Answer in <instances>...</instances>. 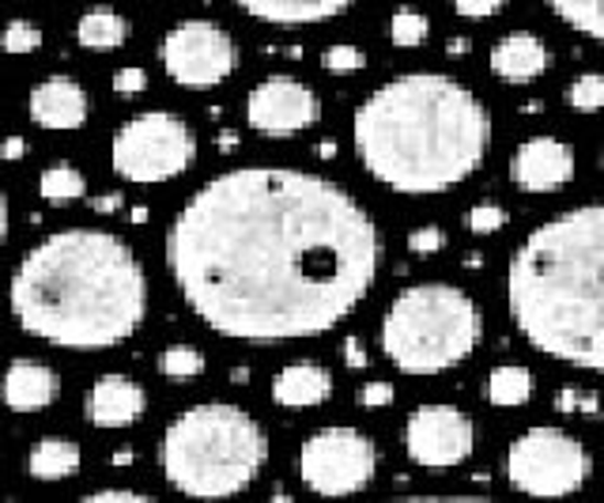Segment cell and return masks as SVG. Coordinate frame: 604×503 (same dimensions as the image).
I'll list each match as a JSON object with an SVG mask.
<instances>
[{"label": "cell", "instance_id": "7a4b0ae2", "mask_svg": "<svg viewBox=\"0 0 604 503\" xmlns=\"http://www.w3.org/2000/svg\"><path fill=\"white\" fill-rule=\"evenodd\" d=\"M8 303L31 338L73 352H103L140 330L148 277L126 238L73 227L42 238L20 261Z\"/></svg>", "mask_w": 604, "mask_h": 503}, {"label": "cell", "instance_id": "6da1fadb", "mask_svg": "<svg viewBox=\"0 0 604 503\" xmlns=\"http://www.w3.org/2000/svg\"><path fill=\"white\" fill-rule=\"evenodd\" d=\"M375 216L322 174L238 167L204 182L166 227V269L219 338H322L378 277Z\"/></svg>", "mask_w": 604, "mask_h": 503}, {"label": "cell", "instance_id": "7402d4cb", "mask_svg": "<svg viewBox=\"0 0 604 503\" xmlns=\"http://www.w3.org/2000/svg\"><path fill=\"white\" fill-rule=\"evenodd\" d=\"M484 397L499 409H518L532 397V375L529 367H518V364H503L492 371V378L484 383Z\"/></svg>", "mask_w": 604, "mask_h": 503}, {"label": "cell", "instance_id": "836d02e7", "mask_svg": "<svg viewBox=\"0 0 604 503\" xmlns=\"http://www.w3.org/2000/svg\"><path fill=\"white\" fill-rule=\"evenodd\" d=\"M559 413H597V394H579V390H563L556 397Z\"/></svg>", "mask_w": 604, "mask_h": 503}, {"label": "cell", "instance_id": "d6a6232c", "mask_svg": "<svg viewBox=\"0 0 604 503\" xmlns=\"http://www.w3.org/2000/svg\"><path fill=\"white\" fill-rule=\"evenodd\" d=\"M359 405L363 409H386V405H393V383H367L359 390Z\"/></svg>", "mask_w": 604, "mask_h": 503}, {"label": "cell", "instance_id": "ab89813d", "mask_svg": "<svg viewBox=\"0 0 604 503\" xmlns=\"http://www.w3.org/2000/svg\"><path fill=\"white\" fill-rule=\"evenodd\" d=\"M8 224H12V208H8V193L0 190V246L8 243Z\"/></svg>", "mask_w": 604, "mask_h": 503}, {"label": "cell", "instance_id": "5b68a950", "mask_svg": "<svg viewBox=\"0 0 604 503\" xmlns=\"http://www.w3.org/2000/svg\"><path fill=\"white\" fill-rule=\"evenodd\" d=\"M269 439L250 413L227 402L193 405L163 436L159 462L182 496L227 500L261 477Z\"/></svg>", "mask_w": 604, "mask_h": 503}, {"label": "cell", "instance_id": "44dd1931", "mask_svg": "<svg viewBox=\"0 0 604 503\" xmlns=\"http://www.w3.org/2000/svg\"><path fill=\"white\" fill-rule=\"evenodd\" d=\"M26 473L34 481H68L79 473V447L73 439H39L26 454Z\"/></svg>", "mask_w": 604, "mask_h": 503}, {"label": "cell", "instance_id": "ba28073f", "mask_svg": "<svg viewBox=\"0 0 604 503\" xmlns=\"http://www.w3.org/2000/svg\"><path fill=\"white\" fill-rule=\"evenodd\" d=\"M593 477V454L559 428H529L506 450V481L526 496L559 500Z\"/></svg>", "mask_w": 604, "mask_h": 503}, {"label": "cell", "instance_id": "8992f818", "mask_svg": "<svg viewBox=\"0 0 604 503\" xmlns=\"http://www.w3.org/2000/svg\"><path fill=\"white\" fill-rule=\"evenodd\" d=\"M473 296L453 285H412L389 303L381 322V352L405 375H439L473 356L479 344Z\"/></svg>", "mask_w": 604, "mask_h": 503}, {"label": "cell", "instance_id": "277c9868", "mask_svg": "<svg viewBox=\"0 0 604 503\" xmlns=\"http://www.w3.org/2000/svg\"><path fill=\"white\" fill-rule=\"evenodd\" d=\"M506 307L537 352L604 371V205L563 212L514 250Z\"/></svg>", "mask_w": 604, "mask_h": 503}, {"label": "cell", "instance_id": "4dcf8cb0", "mask_svg": "<svg viewBox=\"0 0 604 503\" xmlns=\"http://www.w3.org/2000/svg\"><path fill=\"white\" fill-rule=\"evenodd\" d=\"M442 246H446V232H442V227H434V224H428V227H420V232L408 235V250H412V254H439Z\"/></svg>", "mask_w": 604, "mask_h": 503}, {"label": "cell", "instance_id": "603a6c76", "mask_svg": "<svg viewBox=\"0 0 604 503\" xmlns=\"http://www.w3.org/2000/svg\"><path fill=\"white\" fill-rule=\"evenodd\" d=\"M39 193H42V201L46 205H73V201H79L87 193V179L76 171L73 163H53L42 171V179H39Z\"/></svg>", "mask_w": 604, "mask_h": 503}, {"label": "cell", "instance_id": "d590c367", "mask_svg": "<svg viewBox=\"0 0 604 503\" xmlns=\"http://www.w3.org/2000/svg\"><path fill=\"white\" fill-rule=\"evenodd\" d=\"M87 503H148L151 496H140V492L132 489H103L95 492V496H84Z\"/></svg>", "mask_w": 604, "mask_h": 503}, {"label": "cell", "instance_id": "e0dca14e", "mask_svg": "<svg viewBox=\"0 0 604 503\" xmlns=\"http://www.w3.org/2000/svg\"><path fill=\"white\" fill-rule=\"evenodd\" d=\"M548 46L529 31H514L495 42L492 50V73L506 79V84H532L544 76L548 68Z\"/></svg>", "mask_w": 604, "mask_h": 503}, {"label": "cell", "instance_id": "484cf974", "mask_svg": "<svg viewBox=\"0 0 604 503\" xmlns=\"http://www.w3.org/2000/svg\"><path fill=\"white\" fill-rule=\"evenodd\" d=\"M428 31H431L428 15L416 12V8H397L393 20H389V39H393V46H405V50L420 46V42L428 39Z\"/></svg>", "mask_w": 604, "mask_h": 503}, {"label": "cell", "instance_id": "60d3db41", "mask_svg": "<svg viewBox=\"0 0 604 503\" xmlns=\"http://www.w3.org/2000/svg\"><path fill=\"white\" fill-rule=\"evenodd\" d=\"M450 53H468V39H450Z\"/></svg>", "mask_w": 604, "mask_h": 503}, {"label": "cell", "instance_id": "ee69618b", "mask_svg": "<svg viewBox=\"0 0 604 503\" xmlns=\"http://www.w3.org/2000/svg\"><path fill=\"white\" fill-rule=\"evenodd\" d=\"M155 4H163V0H155Z\"/></svg>", "mask_w": 604, "mask_h": 503}, {"label": "cell", "instance_id": "8d00e7d4", "mask_svg": "<svg viewBox=\"0 0 604 503\" xmlns=\"http://www.w3.org/2000/svg\"><path fill=\"white\" fill-rule=\"evenodd\" d=\"M23 156H26V140L20 137V132L0 140V159H4V163H15V159H23Z\"/></svg>", "mask_w": 604, "mask_h": 503}, {"label": "cell", "instance_id": "8fae6325", "mask_svg": "<svg viewBox=\"0 0 604 503\" xmlns=\"http://www.w3.org/2000/svg\"><path fill=\"white\" fill-rule=\"evenodd\" d=\"M476 447L473 420L453 405H423L405 424V450L416 465L446 473L461 465Z\"/></svg>", "mask_w": 604, "mask_h": 503}, {"label": "cell", "instance_id": "cb8c5ba5", "mask_svg": "<svg viewBox=\"0 0 604 503\" xmlns=\"http://www.w3.org/2000/svg\"><path fill=\"white\" fill-rule=\"evenodd\" d=\"M544 4L579 34L604 42V0H544Z\"/></svg>", "mask_w": 604, "mask_h": 503}, {"label": "cell", "instance_id": "52a82bcc", "mask_svg": "<svg viewBox=\"0 0 604 503\" xmlns=\"http://www.w3.org/2000/svg\"><path fill=\"white\" fill-rule=\"evenodd\" d=\"M197 159V132L171 110H148L110 140V167L126 182L155 185L185 174Z\"/></svg>", "mask_w": 604, "mask_h": 503}, {"label": "cell", "instance_id": "7bdbcfd3", "mask_svg": "<svg viewBox=\"0 0 604 503\" xmlns=\"http://www.w3.org/2000/svg\"><path fill=\"white\" fill-rule=\"evenodd\" d=\"M230 378H235V383H246V378H250V371H246V367H235V371H230Z\"/></svg>", "mask_w": 604, "mask_h": 503}, {"label": "cell", "instance_id": "5bb4252c", "mask_svg": "<svg viewBox=\"0 0 604 503\" xmlns=\"http://www.w3.org/2000/svg\"><path fill=\"white\" fill-rule=\"evenodd\" d=\"M148 394L129 375H103L84 397V417L95 428H129L144 417Z\"/></svg>", "mask_w": 604, "mask_h": 503}, {"label": "cell", "instance_id": "74e56055", "mask_svg": "<svg viewBox=\"0 0 604 503\" xmlns=\"http://www.w3.org/2000/svg\"><path fill=\"white\" fill-rule=\"evenodd\" d=\"M121 205H126L121 193H99V197H91V208L99 212V216H110V212H118Z\"/></svg>", "mask_w": 604, "mask_h": 503}, {"label": "cell", "instance_id": "9a60e30c", "mask_svg": "<svg viewBox=\"0 0 604 503\" xmlns=\"http://www.w3.org/2000/svg\"><path fill=\"white\" fill-rule=\"evenodd\" d=\"M26 106H31L34 126L53 129V132L79 129L87 121V114H91L87 92L76 84L73 76H50V79H42V84L31 92Z\"/></svg>", "mask_w": 604, "mask_h": 503}, {"label": "cell", "instance_id": "3957f363", "mask_svg": "<svg viewBox=\"0 0 604 503\" xmlns=\"http://www.w3.org/2000/svg\"><path fill=\"white\" fill-rule=\"evenodd\" d=\"M484 103L457 79L408 73L359 103L352 140L363 171L397 193H442L479 171L487 156Z\"/></svg>", "mask_w": 604, "mask_h": 503}, {"label": "cell", "instance_id": "2e32d148", "mask_svg": "<svg viewBox=\"0 0 604 503\" xmlns=\"http://www.w3.org/2000/svg\"><path fill=\"white\" fill-rule=\"evenodd\" d=\"M61 394L57 371L39 360H12L0 383V397L12 413H46Z\"/></svg>", "mask_w": 604, "mask_h": 503}, {"label": "cell", "instance_id": "4fadbf2b", "mask_svg": "<svg viewBox=\"0 0 604 503\" xmlns=\"http://www.w3.org/2000/svg\"><path fill=\"white\" fill-rule=\"evenodd\" d=\"M574 179L571 145L556 137H532L510 159V182L526 193H548Z\"/></svg>", "mask_w": 604, "mask_h": 503}, {"label": "cell", "instance_id": "1f68e13d", "mask_svg": "<svg viewBox=\"0 0 604 503\" xmlns=\"http://www.w3.org/2000/svg\"><path fill=\"white\" fill-rule=\"evenodd\" d=\"M110 84H114V92L118 95H140V92H148V73L144 68H137V65H129V68H118Z\"/></svg>", "mask_w": 604, "mask_h": 503}, {"label": "cell", "instance_id": "b9f144b4", "mask_svg": "<svg viewBox=\"0 0 604 503\" xmlns=\"http://www.w3.org/2000/svg\"><path fill=\"white\" fill-rule=\"evenodd\" d=\"M132 462V450H118V454H114V465H129Z\"/></svg>", "mask_w": 604, "mask_h": 503}, {"label": "cell", "instance_id": "83f0119b", "mask_svg": "<svg viewBox=\"0 0 604 503\" xmlns=\"http://www.w3.org/2000/svg\"><path fill=\"white\" fill-rule=\"evenodd\" d=\"M322 65H325V73H333V76H352V73H363V68H367V53L359 46H348V42H336V46H328L322 53Z\"/></svg>", "mask_w": 604, "mask_h": 503}, {"label": "cell", "instance_id": "e575fe53", "mask_svg": "<svg viewBox=\"0 0 604 503\" xmlns=\"http://www.w3.org/2000/svg\"><path fill=\"white\" fill-rule=\"evenodd\" d=\"M506 0H453V8H457L465 20H487V15H495Z\"/></svg>", "mask_w": 604, "mask_h": 503}, {"label": "cell", "instance_id": "7c38bea8", "mask_svg": "<svg viewBox=\"0 0 604 503\" xmlns=\"http://www.w3.org/2000/svg\"><path fill=\"white\" fill-rule=\"evenodd\" d=\"M246 121L265 137H295L322 121V99L295 76H269L246 99Z\"/></svg>", "mask_w": 604, "mask_h": 503}, {"label": "cell", "instance_id": "ac0fdd59", "mask_svg": "<svg viewBox=\"0 0 604 503\" xmlns=\"http://www.w3.org/2000/svg\"><path fill=\"white\" fill-rule=\"evenodd\" d=\"M242 12H250L261 23L277 26H306V23H325L333 15L348 12L359 0H230Z\"/></svg>", "mask_w": 604, "mask_h": 503}, {"label": "cell", "instance_id": "d4e9b609", "mask_svg": "<svg viewBox=\"0 0 604 503\" xmlns=\"http://www.w3.org/2000/svg\"><path fill=\"white\" fill-rule=\"evenodd\" d=\"M159 367H163L166 383H193L204 371V356L193 344H171V349L159 356Z\"/></svg>", "mask_w": 604, "mask_h": 503}, {"label": "cell", "instance_id": "f35d334b", "mask_svg": "<svg viewBox=\"0 0 604 503\" xmlns=\"http://www.w3.org/2000/svg\"><path fill=\"white\" fill-rule=\"evenodd\" d=\"M344 360H348L352 367H367V352H363V341L359 338L344 341Z\"/></svg>", "mask_w": 604, "mask_h": 503}, {"label": "cell", "instance_id": "30bf717a", "mask_svg": "<svg viewBox=\"0 0 604 503\" xmlns=\"http://www.w3.org/2000/svg\"><path fill=\"white\" fill-rule=\"evenodd\" d=\"M159 57H163L166 76L190 92H208L238 68L235 42L212 20H185L174 31H166Z\"/></svg>", "mask_w": 604, "mask_h": 503}, {"label": "cell", "instance_id": "d6986e66", "mask_svg": "<svg viewBox=\"0 0 604 503\" xmlns=\"http://www.w3.org/2000/svg\"><path fill=\"white\" fill-rule=\"evenodd\" d=\"M328 394H333V375L322 364H310V360L288 364L272 378V397L283 409H314V405L328 402Z\"/></svg>", "mask_w": 604, "mask_h": 503}, {"label": "cell", "instance_id": "9c48e42d", "mask_svg": "<svg viewBox=\"0 0 604 503\" xmlns=\"http://www.w3.org/2000/svg\"><path fill=\"white\" fill-rule=\"evenodd\" d=\"M378 473V450L355 428H322L299 450V477L317 496H355Z\"/></svg>", "mask_w": 604, "mask_h": 503}, {"label": "cell", "instance_id": "ffe728a7", "mask_svg": "<svg viewBox=\"0 0 604 503\" xmlns=\"http://www.w3.org/2000/svg\"><path fill=\"white\" fill-rule=\"evenodd\" d=\"M129 20L114 8H91V12L79 15L76 23V42L84 50H95V53H110V50H121L129 42Z\"/></svg>", "mask_w": 604, "mask_h": 503}, {"label": "cell", "instance_id": "f1b7e54d", "mask_svg": "<svg viewBox=\"0 0 604 503\" xmlns=\"http://www.w3.org/2000/svg\"><path fill=\"white\" fill-rule=\"evenodd\" d=\"M42 46V31L26 20H12L0 31V50L4 53H34Z\"/></svg>", "mask_w": 604, "mask_h": 503}, {"label": "cell", "instance_id": "4316f807", "mask_svg": "<svg viewBox=\"0 0 604 503\" xmlns=\"http://www.w3.org/2000/svg\"><path fill=\"white\" fill-rule=\"evenodd\" d=\"M567 103L582 114H597L604 110V76L601 73H582L567 92Z\"/></svg>", "mask_w": 604, "mask_h": 503}, {"label": "cell", "instance_id": "f546056e", "mask_svg": "<svg viewBox=\"0 0 604 503\" xmlns=\"http://www.w3.org/2000/svg\"><path fill=\"white\" fill-rule=\"evenodd\" d=\"M506 227V208L499 205H476L468 212V232L473 235H495Z\"/></svg>", "mask_w": 604, "mask_h": 503}]
</instances>
